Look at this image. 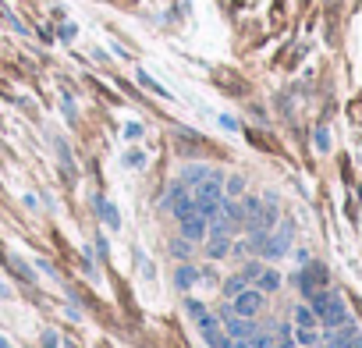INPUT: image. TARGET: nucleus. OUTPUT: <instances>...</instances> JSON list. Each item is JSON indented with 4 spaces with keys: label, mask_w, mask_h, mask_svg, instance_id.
<instances>
[{
    "label": "nucleus",
    "mask_w": 362,
    "mask_h": 348,
    "mask_svg": "<svg viewBox=\"0 0 362 348\" xmlns=\"http://www.w3.org/2000/svg\"><path fill=\"white\" fill-rule=\"evenodd\" d=\"M15 270H18V274H22L25 281H36V277H32V270H29V267H25L22 260H15Z\"/></svg>",
    "instance_id": "24"
},
{
    "label": "nucleus",
    "mask_w": 362,
    "mask_h": 348,
    "mask_svg": "<svg viewBox=\"0 0 362 348\" xmlns=\"http://www.w3.org/2000/svg\"><path fill=\"white\" fill-rule=\"evenodd\" d=\"M206 174H210L206 167H188V170L181 174V182H185V185H199V182L206 178Z\"/></svg>",
    "instance_id": "14"
},
{
    "label": "nucleus",
    "mask_w": 362,
    "mask_h": 348,
    "mask_svg": "<svg viewBox=\"0 0 362 348\" xmlns=\"http://www.w3.org/2000/svg\"><path fill=\"white\" fill-rule=\"evenodd\" d=\"M242 288H249V281H245V274H235V277H228V281H224V295H231V299H235V295L242 292Z\"/></svg>",
    "instance_id": "13"
},
{
    "label": "nucleus",
    "mask_w": 362,
    "mask_h": 348,
    "mask_svg": "<svg viewBox=\"0 0 362 348\" xmlns=\"http://www.w3.org/2000/svg\"><path fill=\"white\" fill-rule=\"evenodd\" d=\"M195 281H199V270H195V267H181V270H178V277H174V284L181 288V292H188V288H192Z\"/></svg>",
    "instance_id": "11"
},
{
    "label": "nucleus",
    "mask_w": 362,
    "mask_h": 348,
    "mask_svg": "<svg viewBox=\"0 0 362 348\" xmlns=\"http://www.w3.org/2000/svg\"><path fill=\"white\" fill-rule=\"evenodd\" d=\"M316 313L309 309V306H295V327H316Z\"/></svg>",
    "instance_id": "12"
},
{
    "label": "nucleus",
    "mask_w": 362,
    "mask_h": 348,
    "mask_svg": "<svg viewBox=\"0 0 362 348\" xmlns=\"http://www.w3.org/2000/svg\"><path fill=\"white\" fill-rule=\"evenodd\" d=\"M327 281H330V274H327L323 263H305V270L298 274V288H302L305 299L313 292H320V288H327Z\"/></svg>",
    "instance_id": "2"
},
{
    "label": "nucleus",
    "mask_w": 362,
    "mask_h": 348,
    "mask_svg": "<svg viewBox=\"0 0 362 348\" xmlns=\"http://www.w3.org/2000/svg\"><path fill=\"white\" fill-rule=\"evenodd\" d=\"M242 192H245V178H242V174H235V178H228V196H235V199H238Z\"/></svg>",
    "instance_id": "17"
},
{
    "label": "nucleus",
    "mask_w": 362,
    "mask_h": 348,
    "mask_svg": "<svg viewBox=\"0 0 362 348\" xmlns=\"http://www.w3.org/2000/svg\"><path fill=\"white\" fill-rule=\"evenodd\" d=\"M327 348H362V334L351 323H341V330L327 337Z\"/></svg>",
    "instance_id": "7"
},
{
    "label": "nucleus",
    "mask_w": 362,
    "mask_h": 348,
    "mask_svg": "<svg viewBox=\"0 0 362 348\" xmlns=\"http://www.w3.org/2000/svg\"><path fill=\"white\" fill-rule=\"evenodd\" d=\"M260 270H263L260 263H249V267H245V281H256V277H260Z\"/></svg>",
    "instance_id": "22"
},
{
    "label": "nucleus",
    "mask_w": 362,
    "mask_h": 348,
    "mask_svg": "<svg viewBox=\"0 0 362 348\" xmlns=\"http://www.w3.org/2000/svg\"><path fill=\"white\" fill-rule=\"evenodd\" d=\"M185 306H188V316H202V313H206V306H202L199 299H188Z\"/></svg>",
    "instance_id": "20"
},
{
    "label": "nucleus",
    "mask_w": 362,
    "mask_h": 348,
    "mask_svg": "<svg viewBox=\"0 0 362 348\" xmlns=\"http://www.w3.org/2000/svg\"><path fill=\"white\" fill-rule=\"evenodd\" d=\"M0 348H15V344H11V341H4V337H0Z\"/></svg>",
    "instance_id": "26"
},
{
    "label": "nucleus",
    "mask_w": 362,
    "mask_h": 348,
    "mask_svg": "<svg viewBox=\"0 0 362 348\" xmlns=\"http://www.w3.org/2000/svg\"><path fill=\"white\" fill-rule=\"evenodd\" d=\"M142 163H146V156H142V153H135V149L125 156V167H132V170H135V167H142Z\"/></svg>",
    "instance_id": "19"
},
{
    "label": "nucleus",
    "mask_w": 362,
    "mask_h": 348,
    "mask_svg": "<svg viewBox=\"0 0 362 348\" xmlns=\"http://www.w3.org/2000/svg\"><path fill=\"white\" fill-rule=\"evenodd\" d=\"M224 330H228V337L231 341H238V337H252L256 334V323H252V316H235V313H224Z\"/></svg>",
    "instance_id": "6"
},
{
    "label": "nucleus",
    "mask_w": 362,
    "mask_h": 348,
    "mask_svg": "<svg viewBox=\"0 0 362 348\" xmlns=\"http://www.w3.org/2000/svg\"><path fill=\"white\" fill-rule=\"evenodd\" d=\"M231 348H252V344H249L245 337H238V341H231Z\"/></svg>",
    "instance_id": "25"
},
{
    "label": "nucleus",
    "mask_w": 362,
    "mask_h": 348,
    "mask_svg": "<svg viewBox=\"0 0 362 348\" xmlns=\"http://www.w3.org/2000/svg\"><path fill=\"white\" fill-rule=\"evenodd\" d=\"M139 82H142V86L149 89V93H157V96H167V89H164V86H157V82H153V79H149L146 72H139Z\"/></svg>",
    "instance_id": "18"
},
{
    "label": "nucleus",
    "mask_w": 362,
    "mask_h": 348,
    "mask_svg": "<svg viewBox=\"0 0 362 348\" xmlns=\"http://www.w3.org/2000/svg\"><path fill=\"white\" fill-rule=\"evenodd\" d=\"M260 309H263V292L260 288H242V292L235 295V306H231L235 316H256Z\"/></svg>",
    "instance_id": "3"
},
{
    "label": "nucleus",
    "mask_w": 362,
    "mask_h": 348,
    "mask_svg": "<svg viewBox=\"0 0 362 348\" xmlns=\"http://www.w3.org/2000/svg\"><path fill=\"white\" fill-rule=\"evenodd\" d=\"M291 235H295V227L284 220V224H281V231H270V235H267V242H263V249H260V253H263L267 260H281V256L291 249Z\"/></svg>",
    "instance_id": "1"
},
{
    "label": "nucleus",
    "mask_w": 362,
    "mask_h": 348,
    "mask_svg": "<svg viewBox=\"0 0 362 348\" xmlns=\"http://www.w3.org/2000/svg\"><path fill=\"white\" fill-rule=\"evenodd\" d=\"M228 249H231V239H228V235H210V249H206V253H210V260H221Z\"/></svg>",
    "instance_id": "10"
},
{
    "label": "nucleus",
    "mask_w": 362,
    "mask_h": 348,
    "mask_svg": "<svg viewBox=\"0 0 362 348\" xmlns=\"http://www.w3.org/2000/svg\"><path fill=\"white\" fill-rule=\"evenodd\" d=\"M99 213H103V220L111 224V231H118V227H121V220H118V210H114L111 203H99Z\"/></svg>",
    "instance_id": "15"
},
{
    "label": "nucleus",
    "mask_w": 362,
    "mask_h": 348,
    "mask_svg": "<svg viewBox=\"0 0 362 348\" xmlns=\"http://www.w3.org/2000/svg\"><path fill=\"white\" fill-rule=\"evenodd\" d=\"M316 149H330V135H327V128L316 132Z\"/></svg>",
    "instance_id": "21"
},
{
    "label": "nucleus",
    "mask_w": 362,
    "mask_h": 348,
    "mask_svg": "<svg viewBox=\"0 0 362 348\" xmlns=\"http://www.w3.org/2000/svg\"><path fill=\"white\" fill-rule=\"evenodd\" d=\"M316 320H320L323 327H341V323H348V306H344V299H341V295H330L327 306L316 313Z\"/></svg>",
    "instance_id": "4"
},
{
    "label": "nucleus",
    "mask_w": 362,
    "mask_h": 348,
    "mask_svg": "<svg viewBox=\"0 0 362 348\" xmlns=\"http://www.w3.org/2000/svg\"><path fill=\"white\" fill-rule=\"evenodd\" d=\"M256 284H260V292L263 295H270V292H277V288H281V274L277 270H260V277H256Z\"/></svg>",
    "instance_id": "8"
},
{
    "label": "nucleus",
    "mask_w": 362,
    "mask_h": 348,
    "mask_svg": "<svg viewBox=\"0 0 362 348\" xmlns=\"http://www.w3.org/2000/svg\"><path fill=\"white\" fill-rule=\"evenodd\" d=\"M206 235H210V224H206L202 213H188V217H181V239H188V242H202Z\"/></svg>",
    "instance_id": "5"
},
{
    "label": "nucleus",
    "mask_w": 362,
    "mask_h": 348,
    "mask_svg": "<svg viewBox=\"0 0 362 348\" xmlns=\"http://www.w3.org/2000/svg\"><path fill=\"white\" fill-rule=\"evenodd\" d=\"M171 253H174L178 260H188V256H192V242H188V239H178V242L171 246Z\"/></svg>",
    "instance_id": "16"
},
{
    "label": "nucleus",
    "mask_w": 362,
    "mask_h": 348,
    "mask_svg": "<svg viewBox=\"0 0 362 348\" xmlns=\"http://www.w3.org/2000/svg\"><path fill=\"white\" fill-rule=\"evenodd\" d=\"M139 135H142V125H135V121H132V125L125 128V139H139Z\"/></svg>",
    "instance_id": "23"
},
{
    "label": "nucleus",
    "mask_w": 362,
    "mask_h": 348,
    "mask_svg": "<svg viewBox=\"0 0 362 348\" xmlns=\"http://www.w3.org/2000/svg\"><path fill=\"white\" fill-rule=\"evenodd\" d=\"M316 341H320L316 327H295V344H298V348H313Z\"/></svg>",
    "instance_id": "9"
}]
</instances>
